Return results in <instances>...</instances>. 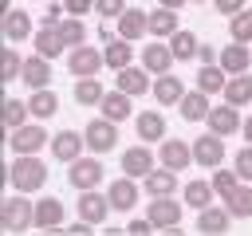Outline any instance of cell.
<instances>
[{"label":"cell","mask_w":252,"mask_h":236,"mask_svg":"<svg viewBox=\"0 0 252 236\" xmlns=\"http://www.w3.org/2000/svg\"><path fill=\"white\" fill-rule=\"evenodd\" d=\"M8 185L16 193H39L47 185V165L39 161V153H16V161L8 165Z\"/></svg>","instance_id":"cell-1"},{"label":"cell","mask_w":252,"mask_h":236,"mask_svg":"<svg viewBox=\"0 0 252 236\" xmlns=\"http://www.w3.org/2000/svg\"><path fill=\"white\" fill-rule=\"evenodd\" d=\"M0 224H4V232H28V228H35V205L28 201V193L8 197L0 205Z\"/></svg>","instance_id":"cell-2"},{"label":"cell","mask_w":252,"mask_h":236,"mask_svg":"<svg viewBox=\"0 0 252 236\" xmlns=\"http://www.w3.org/2000/svg\"><path fill=\"white\" fill-rule=\"evenodd\" d=\"M181 208H185V201H173V197H150V208H146V216L154 220V228L158 232H181L177 224H181Z\"/></svg>","instance_id":"cell-3"},{"label":"cell","mask_w":252,"mask_h":236,"mask_svg":"<svg viewBox=\"0 0 252 236\" xmlns=\"http://www.w3.org/2000/svg\"><path fill=\"white\" fill-rule=\"evenodd\" d=\"M102 177H106V165L98 161V153H91V157H75L71 169H67V181H71L79 193H83V189H98Z\"/></svg>","instance_id":"cell-4"},{"label":"cell","mask_w":252,"mask_h":236,"mask_svg":"<svg viewBox=\"0 0 252 236\" xmlns=\"http://www.w3.org/2000/svg\"><path fill=\"white\" fill-rule=\"evenodd\" d=\"M43 146H51V134L35 122H24L20 130H8V149L12 153H39Z\"/></svg>","instance_id":"cell-5"},{"label":"cell","mask_w":252,"mask_h":236,"mask_svg":"<svg viewBox=\"0 0 252 236\" xmlns=\"http://www.w3.org/2000/svg\"><path fill=\"white\" fill-rule=\"evenodd\" d=\"M83 138H87V149H91V153H110V149L118 146V122H110L106 114H98V118L83 130Z\"/></svg>","instance_id":"cell-6"},{"label":"cell","mask_w":252,"mask_h":236,"mask_svg":"<svg viewBox=\"0 0 252 236\" xmlns=\"http://www.w3.org/2000/svg\"><path fill=\"white\" fill-rule=\"evenodd\" d=\"M106 67V55L98 51V47H71V55H67V71L75 75V79H87V75H98Z\"/></svg>","instance_id":"cell-7"},{"label":"cell","mask_w":252,"mask_h":236,"mask_svg":"<svg viewBox=\"0 0 252 236\" xmlns=\"http://www.w3.org/2000/svg\"><path fill=\"white\" fill-rule=\"evenodd\" d=\"M193 161L197 165H205V169H217V165H224V138L220 134H197L193 138Z\"/></svg>","instance_id":"cell-8"},{"label":"cell","mask_w":252,"mask_h":236,"mask_svg":"<svg viewBox=\"0 0 252 236\" xmlns=\"http://www.w3.org/2000/svg\"><path fill=\"white\" fill-rule=\"evenodd\" d=\"M205 126H209L213 134H220V138H228V134H240V126H244V118H240V106H232V102H220V106H213V110H209V118H205Z\"/></svg>","instance_id":"cell-9"},{"label":"cell","mask_w":252,"mask_h":236,"mask_svg":"<svg viewBox=\"0 0 252 236\" xmlns=\"http://www.w3.org/2000/svg\"><path fill=\"white\" fill-rule=\"evenodd\" d=\"M75 208H79V216H83L87 224H94V228L114 212V208H110V197H106V193H98V189H83V197H79V205H75Z\"/></svg>","instance_id":"cell-10"},{"label":"cell","mask_w":252,"mask_h":236,"mask_svg":"<svg viewBox=\"0 0 252 236\" xmlns=\"http://www.w3.org/2000/svg\"><path fill=\"white\" fill-rule=\"evenodd\" d=\"M142 189H146V197H173L177 193V169H169V165H154L146 177H142Z\"/></svg>","instance_id":"cell-11"},{"label":"cell","mask_w":252,"mask_h":236,"mask_svg":"<svg viewBox=\"0 0 252 236\" xmlns=\"http://www.w3.org/2000/svg\"><path fill=\"white\" fill-rule=\"evenodd\" d=\"M173 63H177V59H173V47H169L165 39H150V43L142 47V67H146L150 75H165Z\"/></svg>","instance_id":"cell-12"},{"label":"cell","mask_w":252,"mask_h":236,"mask_svg":"<svg viewBox=\"0 0 252 236\" xmlns=\"http://www.w3.org/2000/svg\"><path fill=\"white\" fill-rule=\"evenodd\" d=\"M158 161L161 165H169V169H189V165H197L193 161V146L189 142H181V138H165L161 142V149H158Z\"/></svg>","instance_id":"cell-13"},{"label":"cell","mask_w":252,"mask_h":236,"mask_svg":"<svg viewBox=\"0 0 252 236\" xmlns=\"http://www.w3.org/2000/svg\"><path fill=\"white\" fill-rule=\"evenodd\" d=\"M158 165V157H154V149H150V142H142V146H130L126 153H122V173L126 177H146L150 169Z\"/></svg>","instance_id":"cell-14"},{"label":"cell","mask_w":252,"mask_h":236,"mask_svg":"<svg viewBox=\"0 0 252 236\" xmlns=\"http://www.w3.org/2000/svg\"><path fill=\"white\" fill-rule=\"evenodd\" d=\"M106 197H110V208L114 212H130L134 205H138V177H118V181H110V189H106Z\"/></svg>","instance_id":"cell-15"},{"label":"cell","mask_w":252,"mask_h":236,"mask_svg":"<svg viewBox=\"0 0 252 236\" xmlns=\"http://www.w3.org/2000/svg\"><path fill=\"white\" fill-rule=\"evenodd\" d=\"M228 75H244V71H252V47L248 43H240V39H232V43H224L220 47V59H217Z\"/></svg>","instance_id":"cell-16"},{"label":"cell","mask_w":252,"mask_h":236,"mask_svg":"<svg viewBox=\"0 0 252 236\" xmlns=\"http://www.w3.org/2000/svg\"><path fill=\"white\" fill-rule=\"evenodd\" d=\"M114 87H118V90H126V94H134V98L154 90L150 71H146V67H134V63H130V67H122V71H114Z\"/></svg>","instance_id":"cell-17"},{"label":"cell","mask_w":252,"mask_h":236,"mask_svg":"<svg viewBox=\"0 0 252 236\" xmlns=\"http://www.w3.org/2000/svg\"><path fill=\"white\" fill-rule=\"evenodd\" d=\"M114 31L122 35V39H142L146 31H150V12H142V8H126L118 20H114Z\"/></svg>","instance_id":"cell-18"},{"label":"cell","mask_w":252,"mask_h":236,"mask_svg":"<svg viewBox=\"0 0 252 236\" xmlns=\"http://www.w3.org/2000/svg\"><path fill=\"white\" fill-rule=\"evenodd\" d=\"M134 130H138V138L150 142V146H154V142H165V118H161V106L134 114Z\"/></svg>","instance_id":"cell-19"},{"label":"cell","mask_w":252,"mask_h":236,"mask_svg":"<svg viewBox=\"0 0 252 236\" xmlns=\"http://www.w3.org/2000/svg\"><path fill=\"white\" fill-rule=\"evenodd\" d=\"M228 224H232L228 205H224V208H220V205H209V208L197 212V232H205V236H224Z\"/></svg>","instance_id":"cell-20"},{"label":"cell","mask_w":252,"mask_h":236,"mask_svg":"<svg viewBox=\"0 0 252 236\" xmlns=\"http://www.w3.org/2000/svg\"><path fill=\"white\" fill-rule=\"evenodd\" d=\"M20 79H24V87H28V90L47 87V83H51V59H47V55H39V51H35V55H28V59H24V75H20Z\"/></svg>","instance_id":"cell-21"},{"label":"cell","mask_w":252,"mask_h":236,"mask_svg":"<svg viewBox=\"0 0 252 236\" xmlns=\"http://www.w3.org/2000/svg\"><path fill=\"white\" fill-rule=\"evenodd\" d=\"M154 102L158 106H177L181 98H185V83L173 75V71H165V75H158V83H154Z\"/></svg>","instance_id":"cell-22"},{"label":"cell","mask_w":252,"mask_h":236,"mask_svg":"<svg viewBox=\"0 0 252 236\" xmlns=\"http://www.w3.org/2000/svg\"><path fill=\"white\" fill-rule=\"evenodd\" d=\"M83 149H87V138L83 134H75V130H63V134H51V153L59 157V161H75V157H83Z\"/></svg>","instance_id":"cell-23"},{"label":"cell","mask_w":252,"mask_h":236,"mask_svg":"<svg viewBox=\"0 0 252 236\" xmlns=\"http://www.w3.org/2000/svg\"><path fill=\"white\" fill-rule=\"evenodd\" d=\"M35 228H43V232H63V201L39 197V201H35Z\"/></svg>","instance_id":"cell-24"},{"label":"cell","mask_w":252,"mask_h":236,"mask_svg":"<svg viewBox=\"0 0 252 236\" xmlns=\"http://www.w3.org/2000/svg\"><path fill=\"white\" fill-rule=\"evenodd\" d=\"M0 31H4V39L8 43H20V39H32L35 31H32V16L24 12V8H12V12H4V24H0Z\"/></svg>","instance_id":"cell-25"},{"label":"cell","mask_w":252,"mask_h":236,"mask_svg":"<svg viewBox=\"0 0 252 236\" xmlns=\"http://www.w3.org/2000/svg\"><path fill=\"white\" fill-rule=\"evenodd\" d=\"M98 110L110 118V122H126L130 114H134V94H126V90H106V98L98 102Z\"/></svg>","instance_id":"cell-26"},{"label":"cell","mask_w":252,"mask_h":236,"mask_svg":"<svg viewBox=\"0 0 252 236\" xmlns=\"http://www.w3.org/2000/svg\"><path fill=\"white\" fill-rule=\"evenodd\" d=\"M102 55H106V67H110V71H122V67L134 63V43L122 39V35H114V39H106Z\"/></svg>","instance_id":"cell-27"},{"label":"cell","mask_w":252,"mask_h":236,"mask_svg":"<svg viewBox=\"0 0 252 236\" xmlns=\"http://www.w3.org/2000/svg\"><path fill=\"white\" fill-rule=\"evenodd\" d=\"M177 110H181V118H185V122H205V118H209V110H213V102H209V94H205V90H189V94L177 102Z\"/></svg>","instance_id":"cell-28"},{"label":"cell","mask_w":252,"mask_h":236,"mask_svg":"<svg viewBox=\"0 0 252 236\" xmlns=\"http://www.w3.org/2000/svg\"><path fill=\"white\" fill-rule=\"evenodd\" d=\"M220 98L232 102V106H248V102H252V75H248V71H244V75H228Z\"/></svg>","instance_id":"cell-29"},{"label":"cell","mask_w":252,"mask_h":236,"mask_svg":"<svg viewBox=\"0 0 252 236\" xmlns=\"http://www.w3.org/2000/svg\"><path fill=\"white\" fill-rule=\"evenodd\" d=\"M177 28H181V24H177V12H173V8H161V4H158V8L150 12V35H154V39H169Z\"/></svg>","instance_id":"cell-30"},{"label":"cell","mask_w":252,"mask_h":236,"mask_svg":"<svg viewBox=\"0 0 252 236\" xmlns=\"http://www.w3.org/2000/svg\"><path fill=\"white\" fill-rule=\"evenodd\" d=\"M224 83H228V71H224L220 63H205V67L197 71V90H205V94H220Z\"/></svg>","instance_id":"cell-31"},{"label":"cell","mask_w":252,"mask_h":236,"mask_svg":"<svg viewBox=\"0 0 252 236\" xmlns=\"http://www.w3.org/2000/svg\"><path fill=\"white\" fill-rule=\"evenodd\" d=\"M32 47H35L39 55L55 59V55H63V47H67V43L59 39V31H55V28H47V24H43V28H35V35H32Z\"/></svg>","instance_id":"cell-32"},{"label":"cell","mask_w":252,"mask_h":236,"mask_svg":"<svg viewBox=\"0 0 252 236\" xmlns=\"http://www.w3.org/2000/svg\"><path fill=\"white\" fill-rule=\"evenodd\" d=\"M102 98H106V87L98 83V75H87V79L75 83V102L79 106H98Z\"/></svg>","instance_id":"cell-33"},{"label":"cell","mask_w":252,"mask_h":236,"mask_svg":"<svg viewBox=\"0 0 252 236\" xmlns=\"http://www.w3.org/2000/svg\"><path fill=\"white\" fill-rule=\"evenodd\" d=\"M55 31H59V39H63L67 47H83V39H87V24H83V16H63V20L55 24Z\"/></svg>","instance_id":"cell-34"},{"label":"cell","mask_w":252,"mask_h":236,"mask_svg":"<svg viewBox=\"0 0 252 236\" xmlns=\"http://www.w3.org/2000/svg\"><path fill=\"white\" fill-rule=\"evenodd\" d=\"M169 47H173V59H197V51H201V39L193 35V31H185V28H177L173 35H169Z\"/></svg>","instance_id":"cell-35"},{"label":"cell","mask_w":252,"mask_h":236,"mask_svg":"<svg viewBox=\"0 0 252 236\" xmlns=\"http://www.w3.org/2000/svg\"><path fill=\"white\" fill-rule=\"evenodd\" d=\"M28 106H32V118H51V114L59 110V94H55L51 87H39V90H32Z\"/></svg>","instance_id":"cell-36"},{"label":"cell","mask_w":252,"mask_h":236,"mask_svg":"<svg viewBox=\"0 0 252 236\" xmlns=\"http://www.w3.org/2000/svg\"><path fill=\"white\" fill-rule=\"evenodd\" d=\"M213 193H217V189H213V181H189L181 197H185V205H189V208H197V212H201V208H209V205H213Z\"/></svg>","instance_id":"cell-37"},{"label":"cell","mask_w":252,"mask_h":236,"mask_svg":"<svg viewBox=\"0 0 252 236\" xmlns=\"http://www.w3.org/2000/svg\"><path fill=\"white\" fill-rule=\"evenodd\" d=\"M224 205H228V212H232V216H244V220H248V216H252V185H244V181H240V185L224 197Z\"/></svg>","instance_id":"cell-38"},{"label":"cell","mask_w":252,"mask_h":236,"mask_svg":"<svg viewBox=\"0 0 252 236\" xmlns=\"http://www.w3.org/2000/svg\"><path fill=\"white\" fill-rule=\"evenodd\" d=\"M32 118V106L24 98H4V130H20Z\"/></svg>","instance_id":"cell-39"},{"label":"cell","mask_w":252,"mask_h":236,"mask_svg":"<svg viewBox=\"0 0 252 236\" xmlns=\"http://www.w3.org/2000/svg\"><path fill=\"white\" fill-rule=\"evenodd\" d=\"M209 181H213V189H217V197H228V193H232V189L240 185V173H236V165H232V169H228V165H217Z\"/></svg>","instance_id":"cell-40"},{"label":"cell","mask_w":252,"mask_h":236,"mask_svg":"<svg viewBox=\"0 0 252 236\" xmlns=\"http://www.w3.org/2000/svg\"><path fill=\"white\" fill-rule=\"evenodd\" d=\"M228 35H232V39H240V43H252V8H244V12L228 16Z\"/></svg>","instance_id":"cell-41"},{"label":"cell","mask_w":252,"mask_h":236,"mask_svg":"<svg viewBox=\"0 0 252 236\" xmlns=\"http://www.w3.org/2000/svg\"><path fill=\"white\" fill-rule=\"evenodd\" d=\"M0 67H4V71H0V79H4V83H12V79H20V75H24V59H20V51H16L12 43H8V51H4V63H0Z\"/></svg>","instance_id":"cell-42"},{"label":"cell","mask_w":252,"mask_h":236,"mask_svg":"<svg viewBox=\"0 0 252 236\" xmlns=\"http://www.w3.org/2000/svg\"><path fill=\"white\" fill-rule=\"evenodd\" d=\"M126 8H130L126 0H94V12H98L102 20H118V16L126 12Z\"/></svg>","instance_id":"cell-43"},{"label":"cell","mask_w":252,"mask_h":236,"mask_svg":"<svg viewBox=\"0 0 252 236\" xmlns=\"http://www.w3.org/2000/svg\"><path fill=\"white\" fill-rule=\"evenodd\" d=\"M236 173H240V181H252V146L244 142V149L236 153Z\"/></svg>","instance_id":"cell-44"},{"label":"cell","mask_w":252,"mask_h":236,"mask_svg":"<svg viewBox=\"0 0 252 236\" xmlns=\"http://www.w3.org/2000/svg\"><path fill=\"white\" fill-rule=\"evenodd\" d=\"M126 232H130V236H146V232H158V228H154L150 216H134V220L126 224Z\"/></svg>","instance_id":"cell-45"},{"label":"cell","mask_w":252,"mask_h":236,"mask_svg":"<svg viewBox=\"0 0 252 236\" xmlns=\"http://www.w3.org/2000/svg\"><path fill=\"white\" fill-rule=\"evenodd\" d=\"M63 12H67L63 4H55V0H47V8H43V24H47V28H55V24L63 20Z\"/></svg>","instance_id":"cell-46"},{"label":"cell","mask_w":252,"mask_h":236,"mask_svg":"<svg viewBox=\"0 0 252 236\" xmlns=\"http://www.w3.org/2000/svg\"><path fill=\"white\" fill-rule=\"evenodd\" d=\"M63 8H67V16H87V12H94V0H63Z\"/></svg>","instance_id":"cell-47"},{"label":"cell","mask_w":252,"mask_h":236,"mask_svg":"<svg viewBox=\"0 0 252 236\" xmlns=\"http://www.w3.org/2000/svg\"><path fill=\"white\" fill-rule=\"evenodd\" d=\"M213 8H217L220 16H236V12H244L248 4H244V0H213Z\"/></svg>","instance_id":"cell-48"},{"label":"cell","mask_w":252,"mask_h":236,"mask_svg":"<svg viewBox=\"0 0 252 236\" xmlns=\"http://www.w3.org/2000/svg\"><path fill=\"white\" fill-rule=\"evenodd\" d=\"M63 232H67V236H83V232H94V224H87V220L79 216V220H71V224H63Z\"/></svg>","instance_id":"cell-49"},{"label":"cell","mask_w":252,"mask_h":236,"mask_svg":"<svg viewBox=\"0 0 252 236\" xmlns=\"http://www.w3.org/2000/svg\"><path fill=\"white\" fill-rule=\"evenodd\" d=\"M197 59H201V67H205V63H217L220 55H217V51H213L209 43H201V51H197Z\"/></svg>","instance_id":"cell-50"},{"label":"cell","mask_w":252,"mask_h":236,"mask_svg":"<svg viewBox=\"0 0 252 236\" xmlns=\"http://www.w3.org/2000/svg\"><path fill=\"white\" fill-rule=\"evenodd\" d=\"M240 138H244V142H248V146H252V114H248V118H244V126H240Z\"/></svg>","instance_id":"cell-51"},{"label":"cell","mask_w":252,"mask_h":236,"mask_svg":"<svg viewBox=\"0 0 252 236\" xmlns=\"http://www.w3.org/2000/svg\"><path fill=\"white\" fill-rule=\"evenodd\" d=\"M158 4H161V8H173V12H177V8H185L189 0H158Z\"/></svg>","instance_id":"cell-52"},{"label":"cell","mask_w":252,"mask_h":236,"mask_svg":"<svg viewBox=\"0 0 252 236\" xmlns=\"http://www.w3.org/2000/svg\"><path fill=\"white\" fill-rule=\"evenodd\" d=\"M189 4H205V0H189Z\"/></svg>","instance_id":"cell-53"},{"label":"cell","mask_w":252,"mask_h":236,"mask_svg":"<svg viewBox=\"0 0 252 236\" xmlns=\"http://www.w3.org/2000/svg\"><path fill=\"white\" fill-rule=\"evenodd\" d=\"M43 4H47V0H43Z\"/></svg>","instance_id":"cell-54"}]
</instances>
